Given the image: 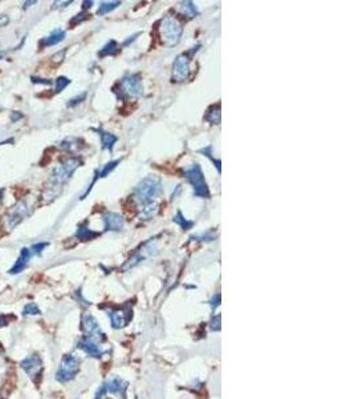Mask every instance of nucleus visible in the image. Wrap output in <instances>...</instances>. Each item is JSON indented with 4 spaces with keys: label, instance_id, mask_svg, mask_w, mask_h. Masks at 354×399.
I'll return each mask as SVG.
<instances>
[{
    "label": "nucleus",
    "instance_id": "obj_1",
    "mask_svg": "<svg viewBox=\"0 0 354 399\" xmlns=\"http://www.w3.org/2000/svg\"><path fill=\"white\" fill-rule=\"evenodd\" d=\"M80 164H81V161L78 158L69 157L64 160L58 166H56L53 171L51 172L50 179L47 181L46 197H50L51 200L56 199L60 195L64 184L72 177Z\"/></svg>",
    "mask_w": 354,
    "mask_h": 399
},
{
    "label": "nucleus",
    "instance_id": "obj_2",
    "mask_svg": "<svg viewBox=\"0 0 354 399\" xmlns=\"http://www.w3.org/2000/svg\"><path fill=\"white\" fill-rule=\"evenodd\" d=\"M158 31H159V38H161L163 46L175 47L178 43L181 42L183 24L177 16L167 13L159 20Z\"/></svg>",
    "mask_w": 354,
    "mask_h": 399
},
{
    "label": "nucleus",
    "instance_id": "obj_3",
    "mask_svg": "<svg viewBox=\"0 0 354 399\" xmlns=\"http://www.w3.org/2000/svg\"><path fill=\"white\" fill-rule=\"evenodd\" d=\"M162 192V181L156 176H148L137 185L133 199L140 206L152 202V200Z\"/></svg>",
    "mask_w": 354,
    "mask_h": 399
},
{
    "label": "nucleus",
    "instance_id": "obj_4",
    "mask_svg": "<svg viewBox=\"0 0 354 399\" xmlns=\"http://www.w3.org/2000/svg\"><path fill=\"white\" fill-rule=\"evenodd\" d=\"M113 92L117 93L118 99H126V97H141L144 93V87L142 81L138 75L134 73H126V75L120 80V83L113 88Z\"/></svg>",
    "mask_w": 354,
    "mask_h": 399
},
{
    "label": "nucleus",
    "instance_id": "obj_5",
    "mask_svg": "<svg viewBox=\"0 0 354 399\" xmlns=\"http://www.w3.org/2000/svg\"><path fill=\"white\" fill-rule=\"evenodd\" d=\"M183 176L191 184L194 196L201 197V199H208L210 197V191H208L206 180H204V176H203L202 168H201L199 164L195 162L193 165H190L189 168H186L183 171Z\"/></svg>",
    "mask_w": 354,
    "mask_h": 399
},
{
    "label": "nucleus",
    "instance_id": "obj_6",
    "mask_svg": "<svg viewBox=\"0 0 354 399\" xmlns=\"http://www.w3.org/2000/svg\"><path fill=\"white\" fill-rule=\"evenodd\" d=\"M199 47L201 46H197V48L194 47L193 50L178 55L173 64V81H175V83H183L186 80H189L190 63L193 60V56L195 55V52L199 50Z\"/></svg>",
    "mask_w": 354,
    "mask_h": 399
},
{
    "label": "nucleus",
    "instance_id": "obj_7",
    "mask_svg": "<svg viewBox=\"0 0 354 399\" xmlns=\"http://www.w3.org/2000/svg\"><path fill=\"white\" fill-rule=\"evenodd\" d=\"M78 367H80V361L76 355H65L58 367L56 378L58 382H69L78 373Z\"/></svg>",
    "mask_w": 354,
    "mask_h": 399
},
{
    "label": "nucleus",
    "instance_id": "obj_8",
    "mask_svg": "<svg viewBox=\"0 0 354 399\" xmlns=\"http://www.w3.org/2000/svg\"><path fill=\"white\" fill-rule=\"evenodd\" d=\"M29 214V206L27 204V200L19 201L15 206L8 212V214L5 216V224L7 228L13 229L16 225H19L21 221L24 220L25 216Z\"/></svg>",
    "mask_w": 354,
    "mask_h": 399
},
{
    "label": "nucleus",
    "instance_id": "obj_9",
    "mask_svg": "<svg viewBox=\"0 0 354 399\" xmlns=\"http://www.w3.org/2000/svg\"><path fill=\"white\" fill-rule=\"evenodd\" d=\"M83 329L85 332V338H91L93 341H102L103 332L100 329L99 322L96 321V318L91 314H84L83 316Z\"/></svg>",
    "mask_w": 354,
    "mask_h": 399
},
{
    "label": "nucleus",
    "instance_id": "obj_10",
    "mask_svg": "<svg viewBox=\"0 0 354 399\" xmlns=\"http://www.w3.org/2000/svg\"><path fill=\"white\" fill-rule=\"evenodd\" d=\"M21 369L32 379H36L43 370V362L37 355H29L20 362Z\"/></svg>",
    "mask_w": 354,
    "mask_h": 399
},
{
    "label": "nucleus",
    "instance_id": "obj_11",
    "mask_svg": "<svg viewBox=\"0 0 354 399\" xmlns=\"http://www.w3.org/2000/svg\"><path fill=\"white\" fill-rule=\"evenodd\" d=\"M156 253V246H155V241H149L146 242L142 248H141L138 252H137L134 256H133L130 260H129L128 262H126V265H125V269H129V267H133V266H136L137 264H140L142 260H145V258L150 257V256H152V254Z\"/></svg>",
    "mask_w": 354,
    "mask_h": 399
},
{
    "label": "nucleus",
    "instance_id": "obj_12",
    "mask_svg": "<svg viewBox=\"0 0 354 399\" xmlns=\"http://www.w3.org/2000/svg\"><path fill=\"white\" fill-rule=\"evenodd\" d=\"M103 228L110 232H120L125 228V218L118 213L106 212L102 216Z\"/></svg>",
    "mask_w": 354,
    "mask_h": 399
},
{
    "label": "nucleus",
    "instance_id": "obj_13",
    "mask_svg": "<svg viewBox=\"0 0 354 399\" xmlns=\"http://www.w3.org/2000/svg\"><path fill=\"white\" fill-rule=\"evenodd\" d=\"M102 391L105 393H111L115 395H122L125 397V391H126V383H124L121 379L118 378H111L109 379L102 387Z\"/></svg>",
    "mask_w": 354,
    "mask_h": 399
},
{
    "label": "nucleus",
    "instance_id": "obj_14",
    "mask_svg": "<svg viewBox=\"0 0 354 399\" xmlns=\"http://www.w3.org/2000/svg\"><path fill=\"white\" fill-rule=\"evenodd\" d=\"M78 347L81 350H84V351H85L88 355H91V357L97 358L102 354V351L100 349V346L97 345V342L91 339V338H84V339H81V341L78 342Z\"/></svg>",
    "mask_w": 354,
    "mask_h": 399
},
{
    "label": "nucleus",
    "instance_id": "obj_15",
    "mask_svg": "<svg viewBox=\"0 0 354 399\" xmlns=\"http://www.w3.org/2000/svg\"><path fill=\"white\" fill-rule=\"evenodd\" d=\"M109 317H110V321H111V325H113V328H115V329L124 328L125 325L128 324V321H129L128 312H125L124 309H118V310H110V312H109Z\"/></svg>",
    "mask_w": 354,
    "mask_h": 399
},
{
    "label": "nucleus",
    "instance_id": "obj_16",
    "mask_svg": "<svg viewBox=\"0 0 354 399\" xmlns=\"http://www.w3.org/2000/svg\"><path fill=\"white\" fill-rule=\"evenodd\" d=\"M65 39V31H62V29L57 28V29H53L52 32L47 36V38H44L40 42V46L44 47V48H47V47H52V46H56V44H58L60 42H62Z\"/></svg>",
    "mask_w": 354,
    "mask_h": 399
},
{
    "label": "nucleus",
    "instance_id": "obj_17",
    "mask_svg": "<svg viewBox=\"0 0 354 399\" xmlns=\"http://www.w3.org/2000/svg\"><path fill=\"white\" fill-rule=\"evenodd\" d=\"M31 254H32L31 250L27 249V248H23L20 252V256L17 258L16 264H15V266L9 270V273H11V274H17V273H20L21 270H24V267L27 266V264H28L29 258H31Z\"/></svg>",
    "mask_w": 354,
    "mask_h": 399
},
{
    "label": "nucleus",
    "instance_id": "obj_18",
    "mask_svg": "<svg viewBox=\"0 0 354 399\" xmlns=\"http://www.w3.org/2000/svg\"><path fill=\"white\" fill-rule=\"evenodd\" d=\"M97 132H99L100 137H101L102 149L113 150V148H114V144L117 142L118 137H117L115 134H113V133L103 131V129H97Z\"/></svg>",
    "mask_w": 354,
    "mask_h": 399
},
{
    "label": "nucleus",
    "instance_id": "obj_19",
    "mask_svg": "<svg viewBox=\"0 0 354 399\" xmlns=\"http://www.w3.org/2000/svg\"><path fill=\"white\" fill-rule=\"evenodd\" d=\"M156 213H158V205L150 202V204L141 206V212L138 213L137 218L140 221L152 220V217H155Z\"/></svg>",
    "mask_w": 354,
    "mask_h": 399
},
{
    "label": "nucleus",
    "instance_id": "obj_20",
    "mask_svg": "<svg viewBox=\"0 0 354 399\" xmlns=\"http://www.w3.org/2000/svg\"><path fill=\"white\" fill-rule=\"evenodd\" d=\"M100 236V233L93 232L92 229H89L87 225H80L76 232V237L81 241H88V240H93L95 237Z\"/></svg>",
    "mask_w": 354,
    "mask_h": 399
},
{
    "label": "nucleus",
    "instance_id": "obj_21",
    "mask_svg": "<svg viewBox=\"0 0 354 399\" xmlns=\"http://www.w3.org/2000/svg\"><path fill=\"white\" fill-rule=\"evenodd\" d=\"M120 51L118 48V44L115 40H109V42L105 44V46L99 51V56L100 58H106V56H114L117 52Z\"/></svg>",
    "mask_w": 354,
    "mask_h": 399
},
{
    "label": "nucleus",
    "instance_id": "obj_22",
    "mask_svg": "<svg viewBox=\"0 0 354 399\" xmlns=\"http://www.w3.org/2000/svg\"><path fill=\"white\" fill-rule=\"evenodd\" d=\"M204 120L208 121L210 124H219L220 123V104H215L210 107L206 112Z\"/></svg>",
    "mask_w": 354,
    "mask_h": 399
},
{
    "label": "nucleus",
    "instance_id": "obj_23",
    "mask_svg": "<svg viewBox=\"0 0 354 399\" xmlns=\"http://www.w3.org/2000/svg\"><path fill=\"white\" fill-rule=\"evenodd\" d=\"M179 9H181L182 15L187 17H195L198 15V8L193 1H182V3H179Z\"/></svg>",
    "mask_w": 354,
    "mask_h": 399
},
{
    "label": "nucleus",
    "instance_id": "obj_24",
    "mask_svg": "<svg viewBox=\"0 0 354 399\" xmlns=\"http://www.w3.org/2000/svg\"><path fill=\"white\" fill-rule=\"evenodd\" d=\"M118 5H121V1H102L97 9V16H102V15L114 11Z\"/></svg>",
    "mask_w": 354,
    "mask_h": 399
},
{
    "label": "nucleus",
    "instance_id": "obj_25",
    "mask_svg": "<svg viewBox=\"0 0 354 399\" xmlns=\"http://www.w3.org/2000/svg\"><path fill=\"white\" fill-rule=\"evenodd\" d=\"M173 221L175 222L177 225H179L183 230H189V229H191L194 226V222L193 221L187 220L185 216H183V213L181 212V210H178L177 212V216L174 217Z\"/></svg>",
    "mask_w": 354,
    "mask_h": 399
},
{
    "label": "nucleus",
    "instance_id": "obj_26",
    "mask_svg": "<svg viewBox=\"0 0 354 399\" xmlns=\"http://www.w3.org/2000/svg\"><path fill=\"white\" fill-rule=\"evenodd\" d=\"M118 164H120V160H114V161L107 162L106 165L103 166V168H102V169H101V171H99L100 177H106V176L109 175V173H111V172L114 171V169H115V168H117V165H118Z\"/></svg>",
    "mask_w": 354,
    "mask_h": 399
},
{
    "label": "nucleus",
    "instance_id": "obj_27",
    "mask_svg": "<svg viewBox=\"0 0 354 399\" xmlns=\"http://www.w3.org/2000/svg\"><path fill=\"white\" fill-rule=\"evenodd\" d=\"M54 84H56V87H54V92H56V93H60L64 88H66L68 85H69L70 80L68 79V77H65V76H60V77L56 79Z\"/></svg>",
    "mask_w": 354,
    "mask_h": 399
},
{
    "label": "nucleus",
    "instance_id": "obj_28",
    "mask_svg": "<svg viewBox=\"0 0 354 399\" xmlns=\"http://www.w3.org/2000/svg\"><path fill=\"white\" fill-rule=\"evenodd\" d=\"M199 152L204 154V156H207V157H210L211 160H212V162L215 164V168H218V172L220 173V161H219V160H216V158L212 157V146H207V148H203V149H201Z\"/></svg>",
    "mask_w": 354,
    "mask_h": 399
},
{
    "label": "nucleus",
    "instance_id": "obj_29",
    "mask_svg": "<svg viewBox=\"0 0 354 399\" xmlns=\"http://www.w3.org/2000/svg\"><path fill=\"white\" fill-rule=\"evenodd\" d=\"M23 314L24 316H37V314H40V309L37 308L36 304H28L25 305Z\"/></svg>",
    "mask_w": 354,
    "mask_h": 399
},
{
    "label": "nucleus",
    "instance_id": "obj_30",
    "mask_svg": "<svg viewBox=\"0 0 354 399\" xmlns=\"http://www.w3.org/2000/svg\"><path fill=\"white\" fill-rule=\"evenodd\" d=\"M88 16H89V13L84 12V11H83V12L77 13L76 16L70 19V23H69L70 27H74V25H77V24H80V23H83L84 20H87Z\"/></svg>",
    "mask_w": 354,
    "mask_h": 399
},
{
    "label": "nucleus",
    "instance_id": "obj_31",
    "mask_svg": "<svg viewBox=\"0 0 354 399\" xmlns=\"http://www.w3.org/2000/svg\"><path fill=\"white\" fill-rule=\"evenodd\" d=\"M85 97H87V93H85V92H83L81 95L76 96V97H73V99H70L69 101H68V104H66V105H68V107H74V105L80 104L81 101H84V100H85Z\"/></svg>",
    "mask_w": 354,
    "mask_h": 399
},
{
    "label": "nucleus",
    "instance_id": "obj_32",
    "mask_svg": "<svg viewBox=\"0 0 354 399\" xmlns=\"http://www.w3.org/2000/svg\"><path fill=\"white\" fill-rule=\"evenodd\" d=\"M47 246H48V242H39V244H35V245H32V253H42L43 250L46 249Z\"/></svg>",
    "mask_w": 354,
    "mask_h": 399
},
{
    "label": "nucleus",
    "instance_id": "obj_33",
    "mask_svg": "<svg viewBox=\"0 0 354 399\" xmlns=\"http://www.w3.org/2000/svg\"><path fill=\"white\" fill-rule=\"evenodd\" d=\"M65 52H66L65 50L58 51L57 54H54L53 56H52V62H53L54 64H60V63L64 60V58H65Z\"/></svg>",
    "mask_w": 354,
    "mask_h": 399
},
{
    "label": "nucleus",
    "instance_id": "obj_34",
    "mask_svg": "<svg viewBox=\"0 0 354 399\" xmlns=\"http://www.w3.org/2000/svg\"><path fill=\"white\" fill-rule=\"evenodd\" d=\"M31 80H32V83L35 84H44V85H51L52 84V81L51 80H46V79H39V77H31Z\"/></svg>",
    "mask_w": 354,
    "mask_h": 399
},
{
    "label": "nucleus",
    "instance_id": "obj_35",
    "mask_svg": "<svg viewBox=\"0 0 354 399\" xmlns=\"http://www.w3.org/2000/svg\"><path fill=\"white\" fill-rule=\"evenodd\" d=\"M9 23V17L7 15H0V27H5Z\"/></svg>",
    "mask_w": 354,
    "mask_h": 399
},
{
    "label": "nucleus",
    "instance_id": "obj_36",
    "mask_svg": "<svg viewBox=\"0 0 354 399\" xmlns=\"http://www.w3.org/2000/svg\"><path fill=\"white\" fill-rule=\"evenodd\" d=\"M21 117H23V115H21V113L12 112V116H11V121H12V123H16L17 120H20Z\"/></svg>",
    "mask_w": 354,
    "mask_h": 399
},
{
    "label": "nucleus",
    "instance_id": "obj_37",
    "mask_svg": "<svg viewBox=\"0 0 354 399\" xmlns=\"http://www.w3.org/2000/svg\"><path fill=\"white\" fill-rule=\"evenodd\" d=\"M138 35H140V33H136V35H133V36H130V39H129V40H126V42L124 43V46H128L129 43L130 42H134V40H136V38L137 36H138Z\"/></svg>",
    "mask_w": 354,
    "mask_h": 399
},
{
    "label": "nucleus",
    "instance_id": "obj_38",
    "mask_svg": "<svg viewBox=\"0 0 354 399\" xmlns=\"http://www.w3.org/2000/svg\"><path fill=\"white\" fill-rule=\"evenodd\" d=\"M92 4H93V1H84L83 7L84 8H91Z\"/></svg>",
    "mask_w": 354,
    "mask_h": 399
},
{
    "label": "nucleus",
    "instance_id": "obj_39",
    "mask_svg": "<svg viewBox=\"0 0 354 399\" xmlns=\"http://www.w3.org/2000/svg\"><path fill=\"white\" fill-rule=\"evenodd\" d=\"M35 3H36V1H25V3H24V8H28L29 5H31V4H35Z\"/></svg>",
    "mask_w": 354,
    "mask_h": 399
},
{
    "label": "nucleus",
    "instance_id": "obj_40",
    "mask_svg": "<svg viewBox=\"0 0 354 399\" xmlns=\"http://www.w3.org/2000/svg\"><path fill=\"white\" fill-rule=\"evenodd\" d=\"M3 56H4V52H0V59L3 58Z\"/></svg>",
    "mask_w": 354,
    "mask_h": 399
}]
</instances>
